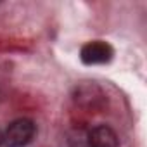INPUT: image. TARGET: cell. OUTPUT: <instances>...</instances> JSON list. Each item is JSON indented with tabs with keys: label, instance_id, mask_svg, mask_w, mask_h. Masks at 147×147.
<instances>
[{
	"label": "cell",
	"instance_id": "5b68a950",
	"mask_svg": "<svg viewBox=\"0 0 147 147\" xmlns=\"http://www.w3.org/2000/svg\"><path fill=\"white\" fill-rule=\"evenodd\" d=\"M0 145H4V133L0 131Z\"/></svg>",
	"mask_w": 147,
	"mask_h": 147
},
{
	"label": "cell",
	"instance_id": "7a4b0ae2",
	"mask_svg": "<svg viewBox=\"0 0 147 147\" xmlns=\"http://www.w3.org/2000/svg\"><path fill=\"white\" fill-rule=\"evenodd\" d=\"M114 55V50L113 47L107 43V42H102V40H94V42H88L82 47L80 50V59L83 64H88V66H94V64H106L113 59Z\"/></svg>",
	"mask_w": 147,
	"mask_h": 147
},
{
	"label": "cell",
	"instance_id": "277c9868",
	"mask_svg": "<svg viewBox=\"0 0 147 147\" xmlns=\"http://www.w3.org/2000/svg\"><path fill=\"white\" fill-rule=\"evenodd\" d=\"M67 145L69 147H92L88 138V128L75 126L67 133Z\"/></svg>",
	"mask_w": 147,
	"mask_h": 147
},
{
	"label": "cell",
	"instance_id": "3957f363",
	"mask_svg": "<svg viewBox=\"0 0 147 147\" xmlns=\"http://www.w3.org/2000/svg\"><path fill=\"white\" fill-rule=\"evenodd\" d=\"M88 138L92 147H119V138L116 131L107 125H97L90 128Z\"/></svg>",
	"mask_w": 147,
	"mask_h": 147
},
{
	"label": "cell",
	"instance_id": "6da1fadb",
	"mask_svg": "<svg viewBox=\"0 0 147 147\" xmlns=\"http://www.w3.org/2000/svg\"><path fill=\"white\" fill-rule=\"evenodd\" d=\"M36 133V125L31 119L21 118L12 121L5 133H4V145L5 147H26Z\"/></svg>",
	"mask_w": 147,
	"mask_h": 147
}]
</instances>
